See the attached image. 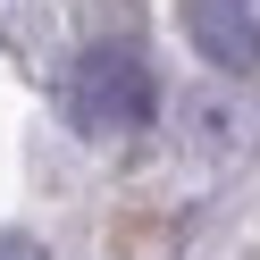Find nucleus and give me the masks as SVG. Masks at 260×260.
I'll use <instances>...</instances> for the list:
<instances>
[{
  "mask_svg": "<svg viewBox=\"0 0 260 260\" xmlns=\"http://www.w3.org/2000/svg\"><path fill=\"white\" fill-rule=\"evenodd\" d=\"M151 109H159V76H151V59H143L135 42H92V51H76V68H68V126L76 135H92V143L143 135Z\"/></svg>",
  "mask_w": 260,
  "mask_h": 260,
  "instance_id": "obj_1",
  "label": "nucleus"
},
{
  "mask_svg": "<svg viewBox=\"0 0 260 260\" xmlns=\"http://www.w3.org/2000/svg\"><path fill=\"white\" fill-rule=\"evenodd\" d=\"M185 42L210 68H260V0H185Z\"/></svg>",
  "mask_w": 260,
  "mask_h": 260,
  "instance_id": "obj_2",
  "label": "nucleus"
},
{
  "mask_svg": "<svg viewBox=\"0 0 260 260\" xmlns=\"http://www.w3.org/2000/svg\"><path fill=\"white\" fill-rule=\"evenodd\" d=\"M0 260H51V252H42L34 235H0Z\"/></svg>",
  "mask_w": 260,
  "mask_h": 260,
  "instance_id": "obj_3",
  "label": "nucleus"
}]
</instances>
